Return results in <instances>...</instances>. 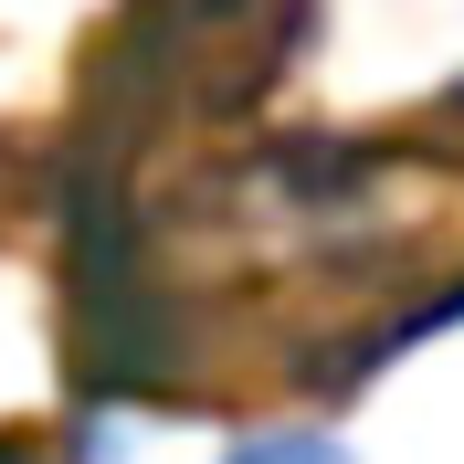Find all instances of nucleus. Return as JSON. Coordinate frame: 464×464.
I'll use <instances>...</instances> for the list:
<instances>
[{"instance_id": "f257e3e1", "label": "nucleus", "mask_w": 464, "mask_h": 464, "mask_svg": "<svg viewBox=\"0 0 464 464\" xmlns=\"http://www.w3.org/2000/svg\"><path fill=\"white\" fill-rule=\"evenodd\" d=\"M211 464H359V443L338 422H254V433L211 443Z\"/></svg>"}]
</instances>
